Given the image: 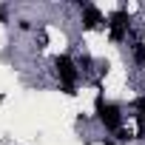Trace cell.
I'll return each mask as SVG.
<instances>
[{
	"label": "cell",
	"mask_w": 145,
	"mask_h": 145,
	"mask_svg": "<svg viewBox=\"0 0 145 145\" xmlns=\"http://www.w3.org/2000/svg\"><path fill=\"white\" fill-rule=\"evenodd\" d=\"M17 29H20V31H31L34 26H31V20H17Z\"/></svg>",
	"instance_id": "cell-7"
},
{
	"label": "cell",
	"mask_w": 145,
	"mask_h": 145,
	"mask_svg": "<svg viewBox=\"0 0 145 145\" xmlns=\"http://www.w3.org/2000/svg\"><path fill=\"white\" fill-rule=\"evenodd\" d=\"M105 145H114V142H111V139H108V142H105Z\"/></svg>",
	"instance_id": "cell-8"
},
{
	"label": "cell",
	"mask_w": 145,
	"mask_h": 145,
	"mask_svg": "<svg viewBox=\"0 0 145 145\" xmlns=\"http://www.w3.org/2000/svg\"><path fill=\"white\" fill-rule=\"evenodd\" d=\"M134 137H137V134H134V131H131V128H125V125H122V128H117V131H114V139H117V142H120V145H125V142H131V139H134Z\"/></svg>",
	"instance_id": "cell-6"
},
{
	"label": "cell",
	"mask_w": 145,
	"mask_h": 145,
	"mask_svg": "<svg viewBox=\"0 0 145 145\" xmlns=\"http://www.w3.org/2000/svg\"><path fill=\"white\" fill-rule=\"evenodd\" d=\"M108 37L114 43H125L131 37V12L125 6H120L117 12L108 14Z\"/></svg>",
	"instance_id": "cell-3"
},
{
	"label": "cell",
	"mask_w": 145,
	"mask_h": 145,
	"mask_svg": "<svg viewBox=\"0 0 145 145\" xmlns=\"http://www.w3.org/2000/svg\"><path fill=\"white\" fill-rule=\"evenodd\" d=\"M94 117L100 120V125L105 128V131H117V128H122V105H117V103H105V97H103V91L97 94V100H94Z\"/></svg>",
	"instance_id": "cell-2"
},
{
	"label": "cell",
	"mask_w": 145,
	"mask_h": 145,
	"mask_svg": "<svg viewBox=\"0 0 145 145\" xmlns=\"http://www.w3.org/2000/svg\"><path fill=\"white\" fill-rule=\"evenodd\" d=\"M54 71H57V80H60V88L63 94L74 97L77 94V83H80V68H77V60H71L68 54H57L54 57Z\"/></svg>",
	"instance_id": "cell-1"
},
{
	"label": "cell",
	"mask_w": 145,
	"mask_h": 145,
	"mask_svg": "<svg viewBox=\"0 0 145 145\" xmlns=\"http://www.w3.org/2000/svg\"><path fill=\"white\" fill-rule=\"evenodd\" d=\"M131 57H134V65L137 68H145V40L137 37L134 46H131Z\"/></svg>",
	"instance_id": "cell-5"
},
{
	"label": "cell",
	"mask_w": 145,
	"mask_h": 145,
	"mask_svg": "<svg viewBox=\"0 0 145 145\" xmlns=\"http://www.w3.org/2000/svg\"><path fill=\"white\" fill-rule=\"evenodd\" d=\"M77 6H80V23L83 29H100V26H108V17L94 6V3H83V0H77Z\"/></svg>",
	"instance_id": "cell-4"
}]
</instances>
